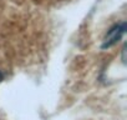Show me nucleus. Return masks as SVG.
Masks as SVG:
<instances>
[{
    "label": "nucleus",
    "mask_w": 127,
    "mask_h": 120,
    "mask_svg": "<svg viewBox=\"0 0 127 120\" xmlns=\"http://www.w3.org/2000/svg\"><path fill=\"white\" fill-rule=\"evenodd\" d=\"M3 79H4V74H3L1 71H0V83L3 81Z\"/></svg>",
    "instance_id": "f03ea898"
},
{
    "label": "nucleus",
    "mask_w": 127,
    "mask_h": 120,
    "mask_svg": "<svg viewBox=\"0 0 127 120\" xmlns=\"http://www.w3.org/2000/svg\"><path fill=\"white\" fill-rule=\"evenodd\" d=\"M125 33H126V23L125 21L113 25L107 31V34L105 35L103 41L101 44V49H108V48L116 45L122 39V36L125 35Z\"/></svg>",
    "instance_id": "f257e3e1"
}]
</instances>
